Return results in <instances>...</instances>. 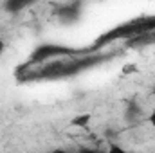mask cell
<instances>
[{
    "instance_id": "6da1fadb",
    "label": "cell",
    "mask_w": 155,
    "mask_h": 153,
    "mask_svg": "<svg viewBox=\"0 0 155 153\" xmlns=\"http://www.w3.org/2000/svg\"><path fill=\"white\" fill-rule=\"evenodd\" d=\"M114 54H83V56H72L63 60H54L49 65L41 67L38 70H31L25 76H22L24 81H35V79H61L81 74L107 60H110Z\"/></svg>"
},
{
    "instance_id": "7a4b0ae2",
    "label": "cell",
    "mask_w": 155,
    "mask_h": 153,
    "mask_svg": "<svg viewBox=\"0 0 155 153\" xmlns=\"http://www.w3.org/2000/svg\"><path fill=\"white\" fill-rule=\"evenodd\" d=\"M81 50L76 49H69L65 45H56V43H45V45H40L38 49L31 54V60H29V65L33 63H43L47 60L54 61V60H63V58H72L78 56Z\"/></svg>"
},
{
    "instance_id": "3957f363",
    "label": "cell",
    "mask_w": 155,
    "mask_h": 153,
    "mask_svg": "<svg viewBox=\"0 0 155 153\" xmlns=\"http://www.w3.org/2000/svg\"><path fill=\"white\" fill-rule=\"evenodd\" d=\"M78 16H79V5H78V4L65 5V7L60 11V18H61V22H67V24L78 20Z\"/></svg>"
},
{
    "instance_id": "277c9868",
    "label": "cell",
    "mask_w": 155,
    "mask_h": 153,
    "mask_svg": "<svg viewBox=\"0 0 155 153\" xmlns=\"http://www.w3.org/2000/svg\"><path fill=\"white\" fill-rule=\"evenodd\" d=\"M25 5H29L27 2H20V0H9V2H5V9L9 11V13H18L20 9H24Z\"/></svg>"
},
{
    "instance_id": "5b68a950",
    "label": "cell",
    "mask_w": 155,
    "mask_h": 153,
    "mask_svg": "<svg viewBox=\"0 0 155 153\" xmlns=\"http://www.w3.org/2000/svg\"><path fill=\"white\" fill-rule=\"evenodd\" d=\"M141 115V108H139V105L137 103H128V108H126V117L128 119H137Z\"/></svg>"
},
{
    "instance_id": "8992f818",
    "label": "cell",
    "mask_w": 155,
    "mask_h": 153,
    "mask_svg": "<svg viewBox=\"0 0 155 153\" xmlns=\"http://www.w3.org/2000/svg\"><path fill=\"white\" fill-rule=\"evenodd\" d=\"M88 122H90V115H88V114L78 115V117H74V119H72V124H74V126H81V128L88 126Z\"/></svg>"
},
{
    "instance_id": "52a82bcc",
    "label": "cell",
    "mask_w": 155,
    "mask_h": 153,
    "mask_svg": "<svg viewBox=\"0 0 155 153\" xmlns=\"http://www.w3.org/2000/svg\"><path fill=\"white\" fill-rule=\"evenodd\" d=\"M105 153H134V151H126L124 148H121V146H117V144H110V148Z\"/></svg>"
},
{
    "instance_id": "ba28073f",
    "label": "cell",
    "mask_w": 155,
    "mask_h": 153,
    "mask_svg": "<svg viewBox=\"0 0 155 153\" xmlns=\"http://www.w3.org/2000/svg\"><path fill=\"white\" fill-rule=\"evenodd\" d=\"M76 153H97L96 150H92V148H79Z\"/></svg>"
},
{
    "instance_id": "9c48e42d",
    "label": "cell",
    "mask_w": 155,
    "mask_h": 153,
    "mask_svg": "<svg viewBox=\"0 0 155 153\" xmlns=\"http://www.w3.org/2000/svg\"><path fill=\"white\" fill-rule=\"evenodd\" d=\"M148 121H150V124L153 126V130H155V112H153L152 115H150V117H148Z\"/></svg>"
},
{
    "instance_id": "30bf717a",
    "label": "cell",
    "mask_w": 155,
    "mask_h": 153,
    "mask_svg": "<svg viewBox=\"0 0 155 153\" xmlns=\"http://www.w3.org/2000/svg\"><path fill=\"white\" fill-rule=\"evenodd\" d=\"M51 153H71V151H67V150H52Z\"/></svg>"
},
{
    "instance_id": "8fae6325",
    "label": "cell",
    "mask_w": 155,
    "mask_h": 153,
    "mask_svg": "<svg viewBox=\"0 0 155 153\" xmlns=\"http://www.w3.org/2000/svg\"><path fill=\"white\" fill-rule=\"evenodd\" d=\"M4 47H5V43H4V41H2V40H0V54H2V52H4Z\"/></svg>"
},
{
    "instance_id": "7c38bea8",
    "label": "cell",
    "mask_w": 155,
    "mask_h": 153,
    "mask_svg": "<svg viewBox=\"0 0 155 153\" xmlns=\"http://www.w3.org/2000/svg\"><path fill=\"white\" fill-rule=\"evenodd\" d=\"M153 94H155V90H153Z\"/></svg>"
}]
</instances>
